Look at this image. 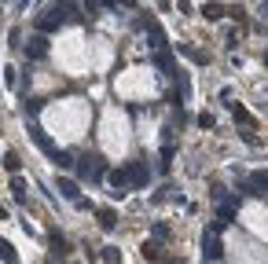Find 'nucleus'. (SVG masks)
Here are the masks:
<instances>
[{
    "mask_svg": "<svg viewBox=\"0 0 268 264\" xmlns=\"http://www.w3.org/2000/svg\"><path fill=\"white\" fill-rule=\"evenodd\" d=\"M99 224H103V228H114V213H110V209H99Z\"/></svg>",
    "mask_w": 268,
    "mask_h": 264,
    "instance_id": "obj_1",
    "label": "nucleus"
},
{
    "mask_svg": "<svg viewBox=\"0 0 268 264\" xmlns=\"http://www.w3.org/2000/svg\"><path fill=\"white\" fill-rule=\"evenodd\" d=\"M202 15H206V18H220V15H224V11H220L217 4H206V7H202Z\"/></svg>",
    "mask_w": 268,
    "mask_h": 264,
    "instance_id": "obj_2",
    "label": "nucleus"
},
{
    "mask_svg": "<svg viewBox=\"0 0 268 264\" xmlns=\"http://www.w3.org/2000/svg\"><path fill=\"white\" fill-rule=\"evenodd\" d=\"M4 165H7V173H18V158H15V154H7Z\"/></svg>",
    "mask_w": 268,
    "mask_h": 264,
    "instance_id": "obj_3",
    "label": "nucleus"
},
{
    "mask_svg": "<svg viewBox=\"0 0 268 264\" xmlns=\"http://www.w3.org/2000/svg\"><path fill=\"white\" fill-rule=\"evenodd\" d=\"M30 55H44V41H41V37H37V41L30 44Z\"/></svg>",
    "mask_w": 268,
    "mask_h": 264,
    "instance_id": "obj_4",
    "label": "nucleus"
},
{
    "mask_svg": "<svg viewBox=\"0 0 268 264\" xmlns=\"http://www.w3.org/2000/svg\"><path fill=\"white\" fill-rule=\"evenodd\" d=\"M0 253H4V261H15V250L7 246V242H0Z\"/></svg>",
    "mask_w": 268,
    "mask_h": 264,
    "instance_id": "obj_5",
    "label": "nucleus"
}]
</instances>
